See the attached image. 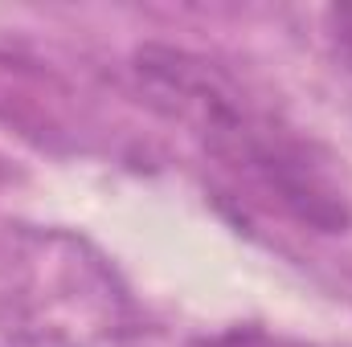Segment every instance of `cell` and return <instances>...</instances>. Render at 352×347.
<instances>
[{"label":"cell","mask_w":352,"mask_h":347,"mask_svg":"<svg viewBox=\"0 0 352 347\" xmlns=\"http://www.w3.org/2000/svg\"><path fill=\"white\" fill-rule=\"evenodd\" d=\"M332 16H336V25H340V33H344V41L352 45V8H336Z\"/></svg>","instance_id":"7a4b0ae2"},{"label":"cell","mask_w":352,"mask_h":347,"mask_svg":"<svg viewBox=\"0 0 352 347\" xmlns=\"http://www.w3.org/2000/svg\"><path fill=\"white\" fill-rule=\"evenodd\" d=\"M144 78L156 94V102H164L173 115H180L205 139L209 152H217L226 164L266 184L303 221L328 233L349 225L344 192L328 184V172L291 135L274 131L250 102H242V94L217 70L164 49V53L144 58Z\"/></svg>","instance_id":"6da1fadb"}]
</instances>
